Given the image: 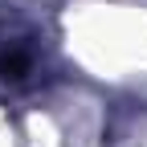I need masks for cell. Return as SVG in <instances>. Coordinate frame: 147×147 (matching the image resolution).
<instances>
[{"mask_svg": "<svg viewBox=\"0 0 147 147\" xmlns=\"http://www.w3.org/2000/svg\"><path fill=\"white\" fill-rule=\"evenodd\" d=\"M25 74V53H0V78H21Z\"/></svg>", "mask_w": 147, "mask_h": 147, "instance_id": "1", "label": "cell"}]
</instances>
